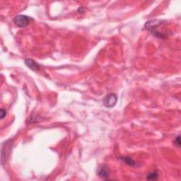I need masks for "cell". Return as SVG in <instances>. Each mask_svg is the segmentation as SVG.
Listing matches in <instances>:
<instances>
[{
	"instance_id": "8",
	"label": "cell",
	"mask_w": 181,
	"mask_h": 181,
	"mask_svg": "<svg viewBox=\"0 0 181 181\" xmlns=\"http://www.w3.org/2000/svg\"><path fill=\"white\" fill-rule=\"evenodd\" d=\"M174 143L178 147H180V136H178L174 140Z\"/></svg>"
},
{
	"instance_id": "9",
	"label": "cell",
	"mask_w": 181,
	"mask_h": 181,
	"mask_svg": "<svg viewBox=\"0 0 181 181\" xmlns=\"http://www.w3.org/2000/svg\"><path fill=\"white\" fill-rule=\"evenodd\" d=\"M7 115L6 111H4V109H1V111H0V117H1V119H3Z\"/></svg>"
},
{
	"instance_id": "2",
	"label": "cell",
	"mask_w": 181,
	"mask_h": 181,
	"mask_svg": "<svg viewBox=\"0 0 181 181\" xmlns=\"http://www.w3.org/2000/svg\"><path fill=\"white\" fill-rule=\"evenodd\" d=\"M31 21H34V19L30 16H25V15H19L14 18V23L17 27L24 28L29 25Z\"/></svg>"
},
{
	"instance_id": "1",
	"label": "cell",
	"mask_w": 181,
	"mask_h": 181,
	"mask_svg": "<svg viewBox=\"0 0 181 181\" xmlns=\"http://www.w3.org/2000/svg\"><path fill=\"white\" fill-rule=\"evenodd\" d=\"M164 24H165L164 21L154 19L147 21L146 24H145V28H146V29L150 30L153 34L156 35L158 38H166L169 35L164 34V33L162 31V30L160 29V28L162 27Z\"/></svg>"
},
{
	"instance_id": "7",
	"label": "cell",
	"mask_w": 181,
	"mask_h": 181,
	"mask_svg": "<svg viewBox=\"0 0 181 181\" xmlns=\"http://www.w3.org/2000/svg\"><path fill=\"white\" fill-rule=\"evenodd\" d=\"M158 178H159V173H158L157 170H154V171L149 173L147 175V179L149 180H156Z\"/></svg>"
},
{
	"instance_id": "5",
	"label": "cell",
	"mask_w": 181,
	"mask_h": 181,
	"mask_svg": "<svg viewBox=\"0 0 181 181\" xmlns=\"http://www.w3.org/2000/svg\"><path fill=\"white\" fill-rule=\"evenodd\" d=\"M98 176L102 178H106L110 175V170L106 165H102L98 170Z\"/></svg>"
},
{
	"instance_id": "4",
	"label": "cell",
	"mask_w": 181,
	"mask_h": 181,
	"mask_svg": "<svg viewBox=\"0 0 181 181\" xmlns=\"http://www.w3.org/2000/svg\"><path fill=\"white\" fill-rule=\"evenodd\" d=\"M25 64L30 70L34 71H37L40 70V66L38 64L32 59H26L25 60Z\"/></svg>"
},
{
	"instance_id": "6",
	"label": "cell",
	"mask_w": 181,
	"mask_h": 181,
	"mask_svg": "<svg viewBox=\"0 0 181 181\" xmlns=\"http://www.w3.org/2000/svg\"><path fill=\"white\" fill-rule=\"evenodd\" d=\"M120 160H122V161L125 163L126 164H127L128 165H130V166L132 167H136L137 166V163L134 161L132 159L131 157H129V156H122L120 157Z\"/></svg>"
},
{
	"instance_id": "3",
	"label": "cell",
	"mask_w": 181,
	"mask_h": 181,
	"mask_svg": "<svg viewBox=\"0 0 181 181\" xmlns=\"http://www.w3.org/2000/svg\"><path fill=\"white\" fill-rule=\"evenodd\" d=\"M118 97L115 93H109L103 98V104L106 108H111L116 105Z\"/></svg>"
}]
</instances>
